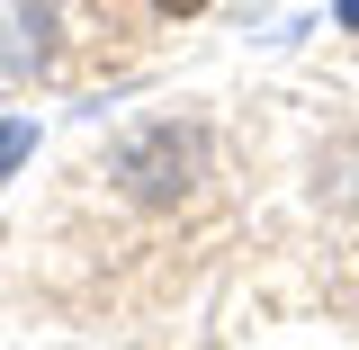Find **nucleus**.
<instances>
[{"mask_svg":"<svg viewBox=\"0 0 359 350\" xmlns=\"http://www.w3.org/2000/svg\"><path fill=\"white\" fill-rule=\"evenodd\" d=\"M153 9H171V18H198V9H207V0H153Z\"/></svg>","mask_w":359,"mask_h":350,"instance_id":"2","label":"nucleus"},{"mask_svg":"<svg viewBox=\"0 0 359 350\" xmlns=\"http://www.w3.org/2000/svg\"><path fill=\"white\" fill-rule=\"evenodd\" d=\"M27 153H36V126H27V117H9V126H0V189H9V171H18Z\"/></svg>","mask_w":359,"mask_h":350,"instance_id":"1","label":"nucleus"},{"mask_svg":"<svg viewBox=\"0 0 359 350\" xmlns=\"http://www.w3.org/2000/svg\"><path fill=\"white\" fill-rule=\"evenodd\" d=\"M341 27H359V0H341Z\"/></svg>","mask_w":359,"mask_h":350,"instance_id":"3","label":"nucleus"}]
</instances>
